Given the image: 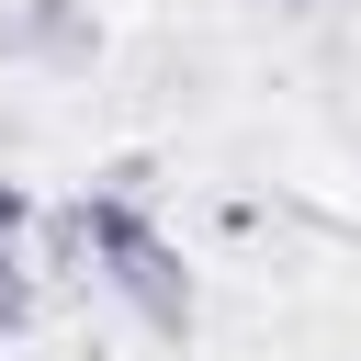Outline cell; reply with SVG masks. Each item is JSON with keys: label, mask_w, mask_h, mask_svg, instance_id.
Segmentation results:
<instances>
[{"label": "cell", "mask_w": 361, "mask_h": 361, "mask_svg": "<svg viewBox=\"0 0 361 361\" xmlns=\"http://www.w3.org/2000/svg\"><path fill=\"white\" fill-rule=\"evenodd\" d=\"M11 226H23V192H11V180H0V237H11Z\"/></svg>", "instance_id": "cell-2"}, {"label": "cell", "mask_w": 361, "mask_h": 361, "mask_svg": "<svg viewBox=\"0 0 361 361\" xmlns=\"http://www.w3.org/2000/svg\"><path fill=\"white\" fill-rule=\"evenodd\" d=\"M23 316H34V282H23V259L0 248V327H23Z\"/></svg>", "instance_id": "cell-1"}]
</instances>
